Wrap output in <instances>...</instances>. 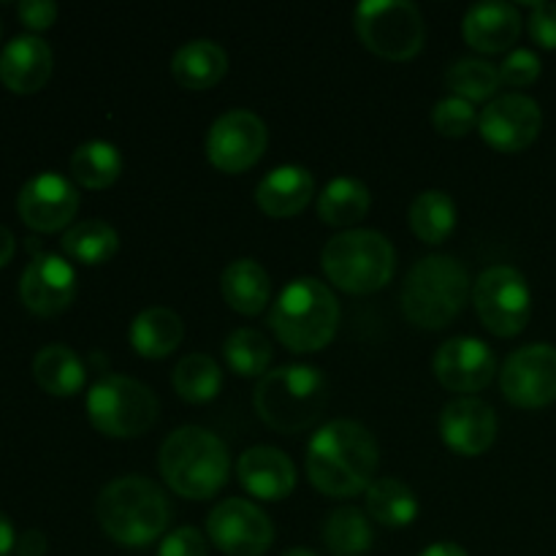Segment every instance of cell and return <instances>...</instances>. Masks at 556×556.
Returning <instances> with one entry per match:
<instances>
[{"instance_id":"obj_1","label":"cell","mask_w":556,"mask_h":556,"mask_svg":"<svg viewBox=\"0 0 556 556\" xmlns=\"http://www.w3.org/2000/svg\"><path fill=\"white\" fill-rule=\"evenodd\" d=\"M380 451L372 432L356 421H331L307 445V478L329 497H356L367 492L378 472Z\"/></svg>"},{"instance_id":"obj_2","label":"cell","mask_w":556,"mask_h":556,"mask_svg":"<svg viewBox=\"0 0 556 556\" xmlns=\"http://www.w3.org/2000/svg\"><path fill=\"white\" fill-rule=\"evenodd\" d=\"M101 530L114 543L141 548L155 543L172 521L166 492L144 476H123L101 489L96 503Z\"/></svg>"},{"instance_id":"obj_3","label":"cell","mask_w":556,"mask_h":556,"mask_svg":"<svg viewBox=\"0 0 556 556\" xmlns=\"http://www.w3.org/2000/svg\"><path fill=\"white\" fill-rule=\"evenodd\" d=\"M161 476L185 500H210L231 476V454L215 432L179 427L161 445Z\"/></svg>"},{"instance_id":"obj_4","label":"cell","mask_w":556,"mask_h":556,"mask_svg":"<svg viewBox=\"0 0 556 556\" xmlns=\"http://www.w3.org/2000/svg\"><path fill=\"white\" fill-rule=\"evenodd\" d=\"M269 326L291 353H318L334 340L340 302L315 277H296L271 304Z\"/></svg>"},{"instance_id":"obj_5","label":"cell","mask_w":556,"mask_h":556,"mask_svg":"<svg viewBox=\"0 0 556 556\" xmlns=\"http://www.w3.org/2000/svg\"><path fill=\"white\" fill-rule=\"evenodd\" d=\"M472 296L465 264L454 255H427L416 261L402 286V313L418 329L440 331L459 318Z\"/></svg>"},{"instance_id":"obj_6","label":"cell","mask_w":556,"mask_h":556,"mask_svg":"<svg viewBox=\"0 0 556 556\" xmlns=\"http://www.w3.org/2000/svg\"><path fill=\"white\" fill-rule=\"evenodd\" d=\"M255 413L266 427L299 434L313 427L326 407V378L313 364H286L269 369L253 394Z\"/></svg>"},{"instance_id":"obj_7","label":"cell","mask_w":556,"mask_h":556,"mask_svg":"<svg viewBox=\"0 0 556 556\" xmlns=\"http://www.w3.org/2000/svg\"><path fill=\"white\" fill-rule=\"evenodd\" d=\"M329 282L353 296H367L391 282L396 266L394 244L372 228H348L326 242L320 253Z\"/></svg>"},{"instance_id":"obj_8","label":"cell","mask_w":556,"mask_h":556,"mask_svg":"<svg viewBox=\"0 0 556 556\" xmlns=\"http://www.w3.org/2000/svg\"><path fill=\"white\" fill-rule=\"evenodd\" d=\"M157 413L155 391L128 375H103L87 391V418L106 438H141L157 421Z\"/></svg>"},{"instance_id":"obj_9","label":"cell","mask_w":556,"mask_h":556,"mask_svg":"<svg viewBox=\"0 0 556 556\" xmlns=\"http://www.w3.org/2000/svg\"><path fill=\"white\" fill-rule=\"evenodd\" d=\"M356 33L369 52L402 63L421 52L427 25L410 0H364L356 9Z\"/></svg>"},{"instance_id":"obj_10","label":"cell","mask_w":556,"mask_h":556,"mask_svg":"<svg viewBox=\"0 0 556 556\" xmlns=\"http://www.w3.org/2000/svg\"><path fill=\"white\" fill-rule=\"evenodd\" d=\"M472 304L492 334L516 337L525 331L532 315V291L527 277L514 266H489L472 286Z\"/></svg>"},{"instance_id":"obj_11","label":"cell","mask_w":556,"mask_h":556,"mask_svg":"<svg viewBox=\"0 0 556 556\" xmlns=\"http://www.w3.org/2000/svg\"><path fill=\"white\" fill-rule=\"evenodd\" d=\"M269 144L266 123L250 109H231L210 125L206 161L226 174H242L264 157Z\"/></svg>"},{"instance_id":"obj_12","label":"cell","mask_w":556,"mask_h":556,"mask_svg":"<svg viewBox=\"0 0 556 556\" xmlns=\"http://www.w3.org/2000/svg\"><path fill=\"white\" fill-rule=\"evenodd\" d=\"M500 389L510 405L541 410L556 402V348L548 342L525 345L505 358Z\"/></svg>"},{"instance_id":"obj_13","label":"cell","mask_w":556,"mask_h":556,"mask_svg":"<svg viewBox=\"0 0 556 556\" xmlns=\"http://www.w3.org/2000/svg\"><path fill=\"white\" fill-rule=\"evenodd\" d=\"M206 535L226 556H264L275 543V525L250 500H223L206 516Z\"/></svg>"},{"instance_id":"obj_14","label":"cell","mask_w":556,"mask_h":556,"mask_svg":"<svg viewBox=\"0 0 556 556\" xmlns=\"http://www.w3.org/2000/svg\"><path fill=\"white\" fill-rule=\"evenodd\" d=\"M543 112L535 98L508 92L486 103L478 114V130L483 141L497 152H521L541 136Z\"/></svg>"},{"instance_id":"obj_15","label":"cell","mask_w":556,"mask_h":556,"mask_svg":"<svg viewBox=\"0 0 556 556\" xmlns=\"http://www.w3.org/2000/svg\"><path fill=\"white\" fill-rule=\"evenodd\" d=\"M16 210L27 228L54 233L68 226L79 212V190L58 172H41L22 185Z\"/></svg>"},{"instance_id":"obj_16","label":"cell","mask_w":556,"mask_h":556,"mask_svg":"<svg viewBox=\"0 0 556 556\" xmlns=\"http://www.w3.org/2000/svg\"><path fill=\"white\" fill-rule=\"evenodd\" d=\"M432 369L445 389L462 396H472L494 380L497 358H494L492 348L478 337H454L438 348Z\"/></svg>"},{"instance_id":"obj_17","label":"cell","mask_w":556,"mask_h":556,"mask_svg":"<svg viewBox=\"0 0 556 556\" xmlns=\"http://www.w3.org/2000/svg\"><path fill=\"white\" fill-rule=\"evenodd\" d=\"M20 296L22 304L41 318L65 313L76 299L74 266L63 255L38 253L22 271Z\"/></svg>"},{"instance_id":"obj_18","label":"cell","mask_w":556,"mask_h":556,"mask_svg":"<svg viewBox=\"0 0 556 556\" xmlns=\"http://www.w3.org/2000/svg\"><path fill=\"white\" fill-rule=\"evenodd\" d=\"M443 443L459 456H481L497 440V413L478 396L451 400L440 413Z\"/></svg>"},{"instance_id":"obj_19","label":"cell","mask_w":556,"mask_h":556,"mask_svg":"<svg viewBox=\"0 0 556 556\" xmlns=\"http://www.w3.org/2000/svg\"><path fill=\"white\" fill-rule=\"evenodd\" d=\"M237 478L255 500L277 503L296 489V465L291 456L271 445L248 448L237 462Z\"/></svg>"},{"instance_id":"obj_20","label":"cell","mask_w":556,"mask_h":556,"mask_svg":"<svg viewBox=\"0 0 556 556\" xmlns=\"http://www.w3.org/2000/svg\"><path fill=\"white\" fill-rule=\"evenodd\" d=\"M462 33L476 52H508L521 36V14L514 3L505 0H483L467 9Z\"/></svg>"},{"instance_id":"obj_21","label":"cell","mask_w":556,"mask_h":556,"mask_svg":"<svg viewBox=\"0 0 556 556\" xmlns=\"http://www.w3.org/2000/svg\"><path fill=\"white\" fill-rule=\"evenodd\" d=\"M52 49L43 38L33 36V33L11 38L0 52V81L20 96L41 90L52 76Z\"/></svg>"},{"instance_id":"obj_22","label":"cell","mask_w":556,"mask_h":556,"mask_svg":"<svg viewBox=\"0 0 556 556\" xmlns=\"http://www.w3.org/2000/svg\"><path fill=\"white\" fill-rule=\"evenodd\" d=\"M315 195V179L313 174L296 163H286L266 174L255 188V204L264 215L277 217H293L313 201Z\"/></svg>"},{"instance_id":"obj_23","label":"cell","mask_w":556,"mask_h":556,"mask_svg":"<svg viewBox=\"0 0 556 556\" xmlns=\"http://www.w3.org/2000/svg\"><path fill=\"white\" fill-rule=\"evenodd\" d=\"M226 49L210 38H195L182 43L172 58V76L185 90H210L226 76Z\"/></svg>"},{"instance_id":"obj_24","label":"cell","mask_w":556,"mask_h":556,"mask_svg":"<svg viewBox=\"0 0 556 556\" xmlns=\"http://www.w3.org/2000/svg\"><path fill=\"white\" fill-rule=\"evenodd\" d=\"M223 299L239 315H258L271 299V280L264 266L253 258H237L226 266L220 277Z\"/></svg>"},{"instance_id":"obj_25","label":"cell","mask_w":556,"mask_h":556,"mask_svg":"<svg viewBox=\"0 0 556 556\" xmlns=\"http://www.w3.org/2000/svg\"><path fill=\"white\" fill-rule=\"evenodd\" d=\"M128 337L141 358H166L182 342L185 324L174 309L147 307L134 318Z\"/></svg>"},{"instance_id":"obj_26","label":"cell","mask_w":556,"mask_h":556,"mask_svg":"<svg viewBox=\"0 0 556 556\" xmlns=\"http://www.w3.org/2000/svg\"><path fill=\"white\" fill-rule=\"evenodd\" d=\"M33 378L47 394L74 396L85 386L87 369L68 345L52 342V345H43L33 358Z\"/></svg>"},{"instance_id":"obj_27","label":"cell","mask_w":556,"mask_h":556,"mask_svg":"<svg viewBox=\"0 0 556 556\" xmlns=\"http://www.w3.org/2000/svg\"><path fill=\"white\" fill-rule=\"evenodd\" d=\"M369 206H372V195L369 188L356 177H337L331 179L318 195V217L326 226L345 228L356 226L367 217Z\"/></svg>"},{"instance_id":"obj_28","label":"cell","mask_w":556,"mask_h":556,"mask_svg":"<svg viewBox=\"0 0 556 556\" xmlns=\"http://www.w3.org/2000/svg\"><path fill=\"white\" fill-rule=\"evenodd\" d=\"M367 516L383 527H407L418 516V497L405 481L394 476L375 478L367 492Z\"/></svg>"},{"instance_id":"obj_29","label":"cell","mask_w":556,"mask_h":556,"mask_svg":"<svg viewBox=\"0 0 556 556\" xmlns=\"http://www.w3.org/2000/svg\"><path fill=\"white\" fill-rule=\"evenodd\" d=\"M410 231L427 244H443L456 228V204L445 190H424L407 210Z\"/></svg>"},{"instance_id":"obj_30","label":"cell","mask_w":556,"mask_h":556,"mask_svg":"<svg viewBox=\"0 0 556 556\" xmlns=\"http://www.w3.org/2000/svg\"><path fill=\"white\" fill-rule=\"evenodd\" d=\"M71 174L87 190L112 188L123 174V155L112 141H85L71 155Z\"/></svg>"},{"instance_id":"obj_31","label":"cell","mask_w":556,"mask_h":556,"mask_svg":"<svg viewBox=\"0 0 556 556\" xmlns=\"http://www.w3.org/2000/svg\"><path fill=\"white\" fill-rule=\"evenodd\" d=\"M119 237L106 220H81L71 226L63 237V253L85 266H101L114 258Z\"/></svg>"},{"instance_id":"obj_32","label":"cell","mask_w":556,"mask_h":556,"mask_svg":"<svg viewBox=\"0 0 556 556\" xmlns=\"http://www.w3.org/2000/svg\"><path fill=\"white\" fill-rule=\"evenodd\" d=\"M372 525L353 505L337 508L324 525V543L334 556H362L372 548Z\"/></svg>"},{"instance_id":"obj_33","label":"cell","mask_w":556,"mask_h":556,"mask_svg":"<svg viewBox=\"0 0 556 556\" xmlns=\"http://www.w3.org/2000/svg\"><path fill=\"white\" fill-rule=\"evenodd\" d=\"M172 386L185 402H210L220 394L223 372L217 362L206 353H190V356L179 358L177 367L172 372Z\"/></svg>"},{"instance_id":"obj_34","label":"cell","mask_w":556,"mask_h":556,"mask_svg":"<svg viewBox=\"0 0 556 556\" xmlns=\"http://www.w3.org/2000/svg\"><path fill=\"white\" fill-rule=\"evenodd\" d=\"M445 85H448L451 96L465 98V101L470 103H478V101H489V98L494 101L503 79H500L497 65H492L489 60L462 58L456 60V63L448 68V74H445Z\"/></svg>"},{"instance_id":"obj_35","label":"cell","mask_w":556,"mask_h":556,"mask_svg":"<svg viewBox=\"0 0 556 556\" xmlns=\"http://www.w3.org/2000/svg\"><path fill=\"white\" fill-rule=\"evenodd\" d=\"M223 356L242 378H264L271 364V342L258 329H237L228 334Z\"/></svg>"},{"instance_id":"obj_36","label":"cell","mask_w":556,"mask_h":556,"mask_svg":"<svg viewBox=\"0 0 556 556\" xmlns=\"http://www.w3.org/2000/svg\"><path fill=\"white\" fill-rule=\"evenodd\" d=\"M432 125L440 136H448V139H462V136L470 134L478 125L476 106L465 98L448 96L432 109Z\"/></svg>"},{"instance_id":"obj_37","label":"cell","mask_w":556,"mask_h":556,"mask_svg":"<svg viewBox=\"0 0 556 556\" xmlns=\"http://www.w3.org/2000/svg\"><path fill=\"white\" fill-rule=\"evenodd\" d=\"M543 63L532 49H514L508 58L500 63V79L510 87H527L541 76Z\"/></svg>"},{"instance_id":"obj_38","label":"cell","mask_w":556,"mask_h":556,"mask_svg":"<svg viewBox=\"0 0 556 556\" xmlns=\"http://www.w3.org/2000/svg\"><path fill=\"white\" fill-rule=\"evenodd\" d=\"M157 556H210V546L195 527H179L163 538Z\"/></svg>"},{"instance_id":"obj_39","label":"cell","mask_w":556,"mask_h":556,"mask_svg":"<svg viewBox=\"0 0 556 556\" xmlns=\"http://www.w3.org/2000/svg\"><path fill=\"white\" fill-rule=\"evenodd\" d=\"M530 36L538 47L556 49V3H532Z\"/></svg>"},{"instance_id":"obj_40","label":"cell","mask_w":556,"mask_h":556,"mask_svg":"<svg viewBox=\"0 0 556 556\" xmlns=\"http://www.w3.org/2000/svg\"><path fill=\"white\" fill-rule=\"evenodd\" d=\"M16 14H20L22 25L30 30H47L58 20V5L52 0H22Z\"/></svg>"},{"instance_id":"obj_41","label":"cell","mask_w":556,"mask_h":556,"mask_svg":"<svg viewBox=\"0 0 556 556\" xmlns=\"http://www.w3.org/2000/svg\"><path fill=\"white\" fill-rule=\"evenodd\" d=\"M16 554L20 556H43L47 554V538L41 532L30 530L16 541Z\"/></svg>"},{"instance_id":"obj_42","label":"cell","mask_w":556,"mask_h":556,"mask_svg":"<svg viewBox=\"0 0 556 556\" xmlns=\"http://www.w3.org/2000/svg\"><path fill=\"white\" fill-rule=\"evenodd\" d=\"M16 548V535L14 525L5 514H0V556H9Z\"/></svg>"},{"instance_id":"obj_43","label":"cell","mask_w":556,"mask_h":556,"mask_svg":"<svg viewBox=\"0 0 556 556\" xmlns=\"http://www.w3.org/2000/svg\"><path fill=\"white\" fill-rule=\"evenodd\" d=\"M418 556H467V552L459 546V543L440 541V543H432L429 548H424V552Z\"/></svg>"},{"instance_id":"obj_44","label":"cell","mask_w":556,"mask_h":556,"mask_svg":"<svg viewBox=\"0 0 556 556\" xmlns=\"http://www.w3.org/2000/svg\"><path fill=\"white\" fill-rule=\"evenodd\" d=\"M14 250H16L14 233H11L5 226H0V269L14 258Z\"/></svg>"},{"instance_id":"obj_45","label":"cell","mask_w":556,"mask_h":556,"mask_svg":"<svg viewBox=\"0 0 556 556\" xmlns=\"http://www.w3.org/2000/svg\"><path fill=\"white\" fill-rule=\"evenodd\" d=\"M282 556H318L315 552H309V548H288Z\"/></svg>"},{"instance_id":"obj_46","label":"cell","mask_w":556,"mask_h":556,"mask_svg":"<svg viewBox=\"0 0 556 556\" xmlns=\"http://www.w3.org/2000/svg\"><path fill=\"white\" fill-rule=\"evenodd\" d=\"M0 33H3V27H0Z\"/></svg>"}]
</instances>
